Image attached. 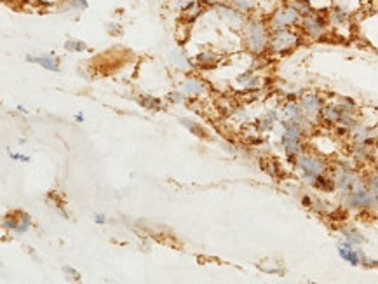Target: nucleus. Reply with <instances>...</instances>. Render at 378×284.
I'll return each mask as SVG.
<instances>
[{
  "instance_id": "20",
  "label": "nucleus",
  "mask_w": 378,
  "mask_h": 284,
  "mask_svg": "<svg viewBox=\"0 0 378 284\" xmlns=\"http://www.w3.org/2000/svg\"><path fill=\"white\" fill-rule=\"evenodd\" d=\"M73 6H75V7H80V9H86V7H87V2H86V0H73Z\"/></svg>"
},
{
  "instance_id": "21",
  "label": "nucleus",
  "mask_w": 378,
  "mask_h": 284,
  "mask_svg": "<svg viewBox=\"0 0 378 284\" xmlns=\"http://www.w3.org/2000/svg\"><path fill=\"white\" fill-rule=\"evenodd\" d=\"M171 96H173V98H171V99H173V101H180V99H181V98H180V94H178V93H176V94H174V93H173Z\"/></svg>"
},
{
  "instance_id": "10",
  "label": "nucleus",
  "mask_w": 378,
  "mask_h": 284,
  "mask_svg": "<svg viewBox=\"0 0 378 284\" xmlns=\"http://www.w3.org/2000/svg\"><path fill=\"white\" fill-rule=\"evenodd\" d=\"M28 61H33V63H39V65H42V66H45L47 70H52V72H58V63H56V60H52L51 58V54H47V56H44V58H33V56H28Z\"/></svg>"
},
{
  "instance_id": "23",
  "label": "nucleus",
  "mask_w": 378,
  "mask_h": 284,
  "mask_svg": "<svg viewBox=\"0 0 378 284\" xmlns=\"http://www.w3.org/2000/svg\"><path fill=\"white\" fill-rule=\"evenodd\" d=\"M204 2H209V4H216V2H222V0H204Z\"/></svg>"
},
{
  "instance_id": "17",
  "label": "nucleus",
  "mask_w": 378,
  "mask_h": 284,
  "mask_svg": "<svg viewBox=\"0 0 378 284\" xmlns=\"http://www.w3.org/2000/svg\"><path fill=\"white\" fill-rule=\"evenodd\" d=\"M232 4H234L240 12H248L255 7V0H232Z\"/></svg>"
},
{
  "instance_id": "14",
  "label": "nucleus",
  "mask_w": 378,
  "mask_h": 284,
  "mask_svg": "<svg viewBox=\"0 0 378 284\" xmlns=\"http://www.w3.org/2000/svg\"><path fill=\"white\" fill-rule=\"evenodd\" d=\"M201 11H202L201 6H197L195 2H192L188 7H185V9H183V16H185L186 21H194V19L201 14Z\"/></svg>"
},
{
  "instance_id": "9",
  "label": "nucleus",
  "mask_w": 378,
  "mask_h": 284,
  "mask_svg": "<svg viewBox=\"0 0 378 284\" xmlns=\"http://www.w3.org/2000/svg\"><path fill=\"white\" fill-rule=\"evenodd\" d=\"M223 18L227 19L228 24H232V28H240L244 24V16L239 9H227V7H222Z\"/></svg>"
},
{
  "instance_id": "8",
  "label": "nucleus",
  "mask_w": 378,
  "mask_h": 284,
  "mask_svg": "<svg viewBox=\"0 0 378 284\" xmlns=\"http://www.w3.org/2000/svg\"><path fill=\"white\" fill-rule=\"evenodd\" d=\"M300 108H302L303 114H307V115H315V114H319V110H321V103H319V98H317V96L307 94V96H303V98H302Z\"/></svg>"
},
{
  "instance_id": "22",
  "label": "nucleus",
  "mask_w": 378,
  "mask_h": 284,
  "mask_svg": "<svg viewBox=\"0 0 378 284\" xmlns=\"http://www.w3.org/2000/svg\"><path fill=\"white\" fill-rule=\"evenodd\" d=\"M96 220H98V223H105V216H103V215L96 216Z\"/></svg>"
},
{
  "instance_id": "24",
  "label": "nucleus",
  "mask_w": 378,
  "mask_h": 284,
  "mask_svg": "<svg viewBox=\"0 0 378 284\" xmlns=\"http://www.w3.org/2000/svg\"><path fill=\"white\" fill-rule=\"evenodd\" d=\"M375 179H376V182H378V171H376V176H375Z\"/></svg>"
},
{
  "instance_id": "4",
  "label": "nucleus",
  "mask_w": 378,
  "mask_h": 284,
  "mask_svg": "<svg viewBox=\"0 0 378 284\" xmlns=\"http://www.w3.org/2000/svg\"><path fill=\"white\" fill-rule=\"evenodd\" d=\"M296 166L307 174V176H312V178L321 176V174L324 173V169H326V166H324V162L321 161V159L314 157V156H305V153L298 156Z\"/></svg>"
},
{
  "instance_id": "2",
  "label": "nucleus",
  "mask_w": 378,
  "mask_h": 284,
  "mask_svg": "<svg viewBox=\"0 0 378 284\" xmlns=\"http://www.w3.org/2000/svg\"><path fill=\"white\" fill-rule=\"evenodd\" d=\"M300 12H298L291 4H286V6L279 7L270 18V28L274 30H284V28L293 27L294 23L300 21Z\"/></svg>"
},
{
  "instance_id": "6",
  "label": "nucleus",
  "mask_w": 378,
  "mask_h": 284,
  "mask_svg": "<svg viewBox=\"0 0 378 284\" xmlns=\"http://www.w3.org/2000/svg\"><path fill=\"white\" fill-rule=\"evenodd\" d=\"M348 206L350 208H357V210H363V208H369L373 206L371 195H369L368 187H356L348 192Z\"/></svg>"
},
{
  "instance_id": "18",
  "label": "nucleus",
  "mask_w": 378,
  "mask_h": 284,
  "mask_svg": "<svg viewBox=\"0 0 378 284\" xmlns=\"http://www.w3.org/2000/svg\"><path fill=\"white\" fill-rule=\"evenodd\" d=\"M65 47L68 49V51H78V49H84V45L78 44V42H66Z\"/></svg>"
},
{
  "instance_id": "1",
  "label": "nucleus",
  "mask_w": 378,
  "mask_h": 284,
  "mask_svg": "<svg viewBox=\"0 0 378 284\" xmlns=\"http://www.w3.org/2000/svg\"><path fill=\"white\" fill-rule=\"evenodd\" d=\"M244 40H246V45L249 47V51L261 53V51H265V47L270 44V35L263 23L249 21L244 24Z\"/></svg>"
},
{
  "instance_id": "13",
  "label": "nucleus",
  "mask_w": 378,
  "mask_h": 284,
  "mask_svg": "<svg viewBox=\"0 0 378 284\" xmlns=\"http://www.w3.org/2000/svg\"><path fill=\"white\" fill-rule=\"evenodd\" d=\"M322 115L326 120H330V122H340V119H342L343 112L338 110V108H333V107H328L322 110Z\"/></svg>"
},
{
  "instance_id": "15",
  "label": "nucleus",
  "mask_w": 378,
  "mask_h": 284,
  "mask_svg": "<svg viewBox=\"0 0 378 284\" xmlns=\"http://www.w3.org/2000/svg\"><path fill=\"white\" fill-rule=\"evenodd\" d=\"M284 114H286V117H288V119H291V120H300L302 115H303V112H302L300 107H296V105H293V103H289V105H286Z\"/></svg>"
},
{
  "instance_id": "5",
  "label": "nucleus",
  "mask_w": 378,
  "mask_h": 284,
  "mask_svg": "<svg viewBox=\"0 0 378 284\" xmlns=\"http://www.w3.org/2000/svg\"><path fill=\"white\" fill-rule=\"evenodd\" d=\"M326 27H328V23H326V19H324V16L315 14V12H310V14L303 16V19H302V28L309 33L310 37H315V39L324 35Z\"/></svg>"
},
{
  "instance_id": "12",
  "label": "nucleus",
  "mask_w": 378,
  "mask_h": 284,
  "mask_svg": "<svg viewBox=\"0 0 378 284\" xmlns=\"http://www.w3.org/2000/svg\"><path fill=\"white\" fill-rule=\"evenodd\" d=\"M183 91L186 94L195 96V94H201L202 91H204V86H202L201 82H197V81H186L183 84Z\"/></svg>"
},
{
  "instance_id": "11",
  "label": "nucleus",
  "mask_w": 378,
  "mask_h": 284,
  "mask_svg": "<svg viewBox=\"0 0 378 284\" xmlns=\"http://www.w3.org/2000/svg\"><path fill=\"white\" fill-rule=\"evenodd\" d=\"M288 4H291V6L298 12H300L302 16H307V14H310V12H312V6H310L309 0H289Z\"/></svg>"
},
{
  "instance_id": "19",
  "label": "nucleus",
  "mask_w": 378,
  "mask_h": 284,
  "mask_svg": "<svg viewBox=\"0 0 378 284\" xmlns=\"http://www.w3.org/2000/svg\"><path fill=\"white\" fill-rule=\"evenodd\" d=\"M143 105L150 108V107H157V105H159V101H157V99L148 98V99H143Z\"/></svg>"
},
{
  "instance_id": "7",
  "label": "nucleus",
  "mask_w": 378,
  "mask_h": 284,
  "mask_svg": "<svg viewBox=\"0 0 378 284\" xmlns=\"http://www.w3.org/2000/svg\"><path fill=\"white\" fill-rule=\"evenodd\" d=\"M333 183L338 189L345 190V192H350L352 189H356L357 187V178L356 174L352 173V171H348L345 168H340L336 171L335 178H333Z\"/></svg>"
},
{
  "instance_id": "16",
  "label": "nucleus",
  "mask_w": 378,
  "mask_h": 284,
  "mask_svg": "<svg viewBox=\"0 0 378 284\" xmlns=\"http://www.w3.org/2000/svg\"><path fill=\"white\" fill-rule=\"evenodd\" d=\"M340 254H342V258H345V260H348L352 263V265H357L359 263V256H357V253L352 251L350 248H340Z\"/></svg>"
},
{
  "instance_id": "3",
  "label": "nucleus",
  "mask_w": 378,
  "mask_h": 284,
  "mask_svg": "<svg viewBox=\"0 0 378 284\" xmlns=\"http://www.w3.org/2000/svg\"><path fill=\"white\" fill-rule=\"evenodd\" d=\"M296 44H298L296 33L291 32L289 28H284V30H274L272 32L268 45L274 53L281 54V53H286V51H289V49H293Z\"/></svg>"
}]
</instances>
